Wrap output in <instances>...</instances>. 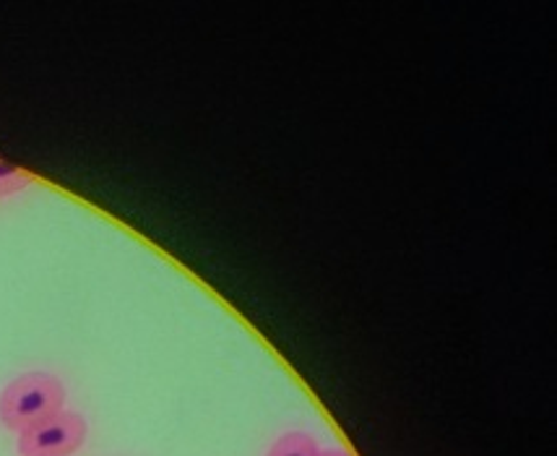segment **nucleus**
Segmentation results:
<instances>
[{
    "label": "nucleus",
    "mask_w": 557,
    "mask_h": 456,
    "mask_svg": "<svg viewBox=\"0 0 557 456\" xmlns=\"http://www.w3.org/2000/svg\"><path fill=\"white\" fill-rule=\"evenodd\" d=\"M65 386L61 379L42 370L18 375L0 394V422L11 431H29L39 422L63 412Z\"/></svg>",
    "instance_id": "1"
},
{
    "label": "nucleus",
    "mask_w": 557,
    "mask_h": 456,
    "mask_svg": "<svg viewBox=\"0 0 557 456\" xmlns=\"http://www.w3.org/2000/svg\"><path fill=\"white\" fill-rule=\"evenodd\" d=\"M86 420L78 412H58L55 418L39 422L18 435V454L22 456H71L84 446Z\"/></svg>",
    "instance_id": "2"
},
{
    "label": "nucleus",
    "mask_w": 557,
    "mask_h": 456,
    "mask_svg": "<svg viewBox=\"0 0 557 456\" xmlns=\"http://www.w3.org/2000/svg\"><path fill=\"white\" fill-rule=\"evenodd\" d=\"M318 454L321 452H318L315 441L310 439L308 433L292 431V433H284L282 439H276L267 456H318Z\"/></svg>",
    "instance_id": "3"
},
{
    "label": "nucleus",
    "mask_w": 557,
    "mask_h": 456,
    "mask_svg": "<svg viewBox=\"0 0 557 456\" xmlns=\"http://www.w3.org/2000/svg\"><path fill=\"white\" fill-rule=\"evenodd\" d=\"M32 183H35V177L26 173V170L13 168L9 162H0V198L18 194V190H24Z\"/></svg>",
    "instance_id": "4"
},
{
    "label": "nucleus",
    "mask_w": 557,
    "mask_h": 456,
    "mask_svg": "<svg viewBox=\"0 0 557 456\" xmlns=\"http://www.w3.org/2000/svg\"><path fill=\"white\" fill-rule=\"evenodd\" d=\"M318 456H351V454L342 452V448H326V452H321Z\"/></svg>",
    "instance_id": "5"
}]
</instances>
